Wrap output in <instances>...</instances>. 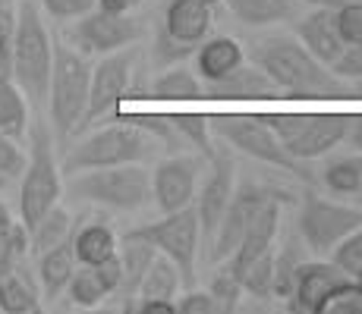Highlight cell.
<instances>
[{"mask_svg":"<svg viewBox=\"0 0 362 314\" xmlns=\"http://www.w3.org/2000/svg\"><path fill=\"white\" fill-rule=\"evenodd\" d=\"M249 60L264 69L284 97H353L362 95L331 66L315 60L293 35H268L249 47Z\"/></svg>","mask_w":362,"mask_h":314,"instance_id":"obj_1","label":"cell"},{"mask_svg":"<svg viewBox=\"0 0 362 314\" xmlns=\"http://www.w3.org/2000/svg\"><path fill=\"white\" fill-rule=\"evenodd\" d=\"M10 69L13 79L19 82V88L29 97V104L38 107V114H45L54 69V38L45 25L41 4H35V0H19L16 6L10 41Z\"/></svg>","mask_w":362,"mask_h":314,"instance_id":"obj_2","label":"cell"},{"mask_svg":"<svg viewBox=\"0 0 362 314\" xmlns=\"http://www.w3.org/2000/svg\"><path fill=\"white\" fill-rule=\"evenodd\" d=\"M161 151H164L161 138L127 116V120H114L110 126H104V129H95L76 148H69L64 160H60V170H64V176H69V173L95 170V167L148 164Z\"/></svg>","mask_w":362,"mask_h":314,"instance_id":"obj_3","label":"cell"},{"mask_svg":"<svg viewBox=\"0 0 362 314\" xmlns=\"http://www.w3.org/2000/svg\"><path fill=\"white\" fill-rule=\"evenodd\" d=\"M64 195V170L54 155V129L47 123V114H38L29 123V151H25L23 186H19L16 211L25 227H32L38 217H45Z\"/></svg>","mask_w":362,"mask_h":314,"instance_id":"obj_4","label":"cell"},{"mask_svg":"<svg viewBox=\"0 0 362 314\" xmlns=\"http://www.w3.org/2000/svg\"><path fill=\"white\" fill-rule=\"evenodd\" d=\"M64 192L73 201L110 207V211H142L151 201V170L145 164H117L69 173Z\"/></svg>","mask_w":362,"mask_h":314,"instance_id":"obj_5","label":"cell"},{"mask_svg":"<svg viewBox=\"0 0 362 314\" xmlns=\"http://www.w3.org/2000/svg\"><path fill=\"white\" fill-rule=\"evenodd\" d=\"M88 88H92V60L73 44H57L54 41V69H51V88H47V110L51 116L54 138L66 142L73 132H79L82 114L88 104Z\"/></svg>","mask_w":362,"mask_h":314,"instance_id":"obj_6","label":"cell"},{"mask_svg":"<svg viewBox=\"0 0 362 314\" xmlns=\"http://www.w3.org/2000/svg\"><path fill=\"white\" fill-rule=\"evenodd\" d=\"M264 126L281 138L296 160H315L331 155L350 135L353 116L344 114H259Z\"/></svg>","mask_w":362,"mask_h":314,"instance_id":"obj_7","label":"cell"},{"mask_svg":"<svg viewBox=\"0 0 362 314\" xmlns=\"http://www.w3.org/2000/svg\"><path fill=\"white\" fill-rule=\"evenodd\" d=\"M353 229H362V205H344V201H334L312 188L299 195L296 233L312 255H331V248Z\"/></svg>","mask_w":362,"mask_h":314,"instance_id":"obj_8","label":"cell"},{"mask_svg":"<svg viewBox=\"0 0 362 314\" xmlns=\"http://www.w3.org/2000/svg\"><path fill=\"white\" fill-rule=\"evenodd\" d=\"M211 132L224 145L243 151L246 157L262 160V164L277 167V170H287V173H296V176L312 179V173L303 167V160H296L287 148H284L281 138L264 126L262 116H255V114H221V116H211Z\"/></svg>","mask_w":362,"mask_h":314,"instance_id":"obj_9","label":"cell"},{"mask_svg":"<svg viewBox=\"0 0 362 314\" xmlns=\"http://www.w3.org/2000/svg\"><path fill=\"white\" fill-rule=\"evenodd\" d=\"M127 236L145 239L155 251H161L164 258H170V261L180 267V274H183L186 286L196 283V264H199V251H202V233H199L196 205L164 214L161 220L129 229Z\"/></svg>","mask_w":362,"mask_h":314,"instance_id":"obj_10","label":"cell"},{"mask_svg":"<svg viewBox=\"0 0 362 314\" xmlns=\"http://www.w3.org/2000/svg\"><path fill=\"white\" fill-rule=\"evenodd\" d=\"M132 69H136V51L132 47L104 54L98 63H92V88H88V104L86 114H82L79 132L92 129V126L117 114V107L132 92V82H136Z\"/></svg>","mask_w":362,"mask_h":314,"instance_id":"obj_11","label":"cell"},{"mask_svg":"<svg viewBox=\"0 0 362 314\" xmlns=\"http://www.w3.org/2000/svg\"><path fill=\"white\" fill-rule=\"evenodd\" d=\"M142 38V23L129 13H104V10H88L86 16L73 19L69 29V41L76 51H82L86 57H104V54L123 51L132 47Z\"/></svg>","mask_w":362,"mask_h":314,"instance_id":"obj_12","label":"cell"},{"mask_svg":"<svg viewBox=\"0 0 362 314\" xmlns=\"http://www.w3.org/2000/svg\"><path fill=\"white\" fill-rule=\"evenodd\" d=\"M236 188V160L227 148H214V155L208 157V176L199 183L196 192V214H199V233H202V251H208L214 233L221 227L227 205L233 198Z\"/></svg>","mask_w":362,"mask_h":314,"instance_id":"obj_13","label":"cell"},{"mask_svg":"<svg viewBox=\"0 0 362 314\" xmlns=\"http://www.w3.org/2000/svg\"><path fill=\"white\" fill-rule=\"evenodd\" d=\"M268 198H281V192L264 186V183H255V179L252 183H236L230 205H227L218 233H214L211 246H208V261L224 264L227 258L233 255L236 246H240V239H243V233H246V227L252 223L255 211H259Z\"/></svg>","mask_w":362,"mask_h":314,"instance_id":"obj_14","label":"cell"},{"mask_svg":"<svg viewBox=\"0 0 362 314\" xmlns=\"http://www.w3.org/2000/svg\"><path fill=\"white\" fill-rule=\"evenodd\" d=\"M353 286V277H346L334 261H309L296 270V283L287 296V311L293 314H328V305L344 289Z\"/></svg>","mask_w":362,"mask_h":314,"instance_id":"obj_15","label":"cell"},{"mask_svg":"<svg viewBox=\"0 0 362 314\" xmlns=\"http://www.w3.org/2000/svg\"><path fill=\"white\" fill-rule=\"evenodd\" d=\"M202 160L196 155H170L151 170V201L161 214L189 207L199 192Z\"/></svg>","mask_w":362,"mask_h":314,"instance_id":"obj_16","label":"cell"},{"mask_svg":"<svg viewBox=\"0 0 362 314\" xmlns=\"http://www.w3.org/2000/svg\"><path fill=\"white\" fill-rule=\"evenodd\" d=\"M211 25H214V13L208 4H202V0H170L161 13L158 29L170 41H177V44L189 47L196 54V47L211 35Z\"/></svg>","mask_w":362,"mask_h":314,"instance_id":"obj_17","label":"cell"},{"mask_svg":"<svg viewBox=\"0 0 362 314\" xmlns=\"http://www.w3.org/2000/svg\"><path fill=\"white\" fill-rule=\"evenodd\" d=\"M277 229H281V198H268L259 211H255L252 223H249L246 233H243L240 246H236V251L227 258L224 264L240 277L243 270H246V264H252L259 255L274 248Z\"/></svg>","mask_w":362,"mask_h":314,"instance_id":"obj_18","label":"cell"},{"mask_svg":"<svg viewBox=\"0 0 362 314\" xmlns=\"http://www.w3.org/2000/svg\"><path fill=\"white\" fill-rule=\"evenodd\" d=\"M293 38L315 60H322L325 66H331L346 47L344 38H340V32H337V23H334V10H328V6H315L309 16L296 19Z\"/></svg>","mask_w":362,"mask_h":314,"instance_id":"obj_19","label":"cell"},{"mask_svg":"<svg viewBox=\"0 0 362 314\" xmlns=\"http://www.w3.org/2000/svg\"><path fill=\"white\" fill-rule=\"evenodd\" d=\"M205 97H211V101H259V97H284V95L264 76V69H259L249 60L240 69H233L230 76H224V79L205 82Z\"/></svg>","mask_w":362,"mask_h":314,"instance_id":"obj_20","label":"cell"},{"mask_svg":"<svg viewBox=\"0 0 362 314\" xmlns=\"http://www.w3.org/2000/svg\"><path fill=\"white\" fill-rule=\"evenodd\" d=\"M192 60H196V73L202 82H218L246 63V47L236 38L218 35V38L202 41L196 47V54H192Z\"/></svg>","mask_w":362,"mask_h":314,"instance_id":"obj_21","label":"cell"},{"mask_svg":"<svg viewBox=\"0 0 362 314\" xmlns=\"http://www.w3.org/2000/svg\"><path fill=\"white\" fill-rule=\"evenodd\" d=\"M38 277L29 270V264H19L10 274L0 277V311L4 314H38L45 308Z\"/></svg>","mask_w":362,"mask_h":314,"instance_id":"obj_22","label":"cell"},{"mask_svg":"<svg viewBox=\"0 0 362 314\" xmlns=\"http://www.w3.org/2000/svg\"><path fill=\"white\" fill-rule=\"evenodd\" d=\"M76 251H73V236H69L66 242H60V246L47 248L38 255V264H35V277H38V286H41V296L47 298V302H54V298L60 296V292L66 289L69 277H73L76 270Z\"/></svg>","mask_w":362,"mask_h":314,"instance_id":"obj_23","label":"cell"},{"mask_svg":"<svg viewBox=\"0 0 362 314\" xmlns=\"http://www.w3.org/2000/svg\"><path fill=\"white\" fill-rule=\"evenodd\" d=\"M155 255H158V251L151 248L145 239L123 236V242H120V270H123V277H120V289H117V296H120L123 302H129L127 311L132 308V302H136L139 286H142L145 274H148Z\"/></svg>","mask_w":362,"mask_h":314,"instance_id":"obj_24","label":"cell"},{"mask_svg":"<svg viewBox=\"0 0 362 314\" xmlns=\"http://www.w3.org/2000/svg\"><path fill=\"white\" fill-rule=\"evenodd\" d=\"M29 97L19 88V82L13 79L10 69H0V132L23 142L29 135Z\"/></svg>","mask_w":362,"mask_h":314,"instance_id":"obj_25","label":"cell"},{"mask_svg":"<svg viewBox=\"0 0 362 314\" xmlns=\"http://www.w3.org/2000/svg\"><path fill=\"white\" fill-rule=\"evenodd\" d=\"M145 95L158 101H199L205 97V82L199 79L196 69L173 63V66H164V73L145 88Z\"/></svg>","mask_w":362,"mask_h":314,"instance_id":"obj_26","label":"cell"},{"mask_svg":"<svg viewBox=\"0 0 362 314\" xmlns=\"http://www.w3.org/2000/svg\"><path fill=\"white\" fill-rule=\"evenodd\" d=\"M73 251L79 264H98L120 251V236L101 220H92L73 233Z\"/></svg>","mask_w":362,"mask_h":314,"instance_id":"obj_27","label":"cell"},{"mask_svg":"<svg viewBox=\"0 0 362 314\" xmlns=\"http://www.w3.org/2000/svg\"><path fill=\"white\" fill-rule=\"evenodd\" d=\"M224 4L230 6L236 23L259 29V25H281L293 19L299 0H224Z\"/></svg>","mask_w":362,"mask_h":314,"instance_id":"obj_28","label":"cell"},{"mask_svg":"<svg viewBox=\"0 0 362 314\" xmlns=\"http://www.w3.org/2000/svg\"><path fill=\"white\" fill-rule=\"evenodd\" d=\"M29 261V227L0 201V277Z\"/></svg>","mask_w":362,"mask_h":314,"instance_id":"obj_29","label":"cell"},{"mask_svg":"<svg viewBox=\"0 0 362 314\" xmlns=\"http://www.w3.org/2000/svg\"><path fill=\"white\" fill-rule=\"evenodd\" d=\"M325 192L334 198H356L359 186H362V155H344V157H331L325 164V170L318 173Z\"/></svg>","mask_w":362,"mask_h":314,"instance_id":"obj_30","label":"cell"},{"mask_svg":"<svg viewBox=\"0 0 362 314\" xmlns=\"http://www.w3.org/2000/svg\"><path fill=\"white\" fill-rule=\"evenodd\" d=\"M69 236H73V220H69L66 207H60V201H57L45 217H38L29 227V251L38 258L41 251L60 246V242H66Z\"/></svg>","mask_w":362,"mask_h":314,"instance_id":"obj_31","label":"cell"},{"mask_svg":"<svg viewBox=\"0 0 362 314\" xmlns=\"http://www.w3.org/2000/svg\"><path fill=\"white\" fill-rule=\"evenodd\" d=\"M64 292L76 308H98L101 302H107V298L114 296L110 286L104 283L101 274L95 270V264H76V270H73V277H69Z\"/></svg>","mask_w":362,"mask_h":314,"instance_id":"obj_32","label":"cell"},{"mask_svg":"<svg viewBox=\"0 0 362 314\" xmlns=\"http://www.w3.org/2000/svg\"><path fill=\"white\" fill-rule=\"evenodd\" d=\"M180 286H183L180 267L170 261V258H164L161 251H158L155 261H151V267H148V274H145L142 286H139L136 298H170V302H177Z\"/></svg>","mask_w":362,"mask_h":314,"instance_id":"obj_33","label":"cell"},{"mask_svg":"<svg viewBox=\"0 0 362 314\" xmlns=\"http://www.w3.org/2000/svg\"><path fill=\"white\" fill-rule=\"evenodd\" d=\"M305 251L309 248H305V242L299 239V233L281 251H274V280H271L274 298H284V302H287L290 289H293V283H296V270L303 267V261H305Z\"/></svg>","mask_w":362,"mask_h":314,"instance_id":"obj_34","label":"cell"},{"mask_svg":"<svg viewBox=\"0 0 362 314\" xmlns=\"http://www.w3.org/2000/svg\"><path fill=\"white\" fill-rule=\"evenodd\" d=\"M271 280H274V248L259 255L252 264H246V270L240 274L243 292H249V296H255V298H274Z\"/></svg>","mask_w":362,"mask_h":314,"instance_id":"obj_35","label":"cell"},{"mask_svg":"<svg viewBox=\"0 0 362 314\" xmlns=\"http://www.w3.org/2000/svg\"><path fill=\"white\" fill-rule=\"evenodd\" d=\"M208 292L214 296V302H218V311H221V314L236 311V302H240V298L246 296V292H243L240 277H236L233 270L227 267V264L211 277V286H208Z\"/></svg>","mask_w":362,"mask_h":314,"instance_id":"obj_36","label":"cell"},{"mask_svg":"<svg viewBox=\"0 0 362 314\" xmlns=\"http://www.w3.org/2000/svg\"><path fill=\"white\" fill-rule=\"evenodd\" d=\"M331 261L337 264L346 277L359 274L362 270V229H353L350 236H344V239L331 248Z\"/></svg>","mask_w":362,"mask_h":314,"instance_id":"obj_37","label":"cell"},{"mask_svg":"<svg viewBox=\"0 0 362 314\" xmlns=\"http://www.w3.org/2000/svg\"><path fill=\"white\" fill-rule=\"evenodd\" d=\"M334 23L344 44H362V0H346L334 10Z\"/></svg>","mask_w":362,"mask_h":314,"instance_id":"obj_38","label":"cell"},{"mask_svg":"<svg viewBox=\"0 0 362 314\" xmlns=\"http://www.w3.org/2000/svg\"><path fill=\"white\" fill-rule=\"evenodd\" d=\"M25 170V151H23V142L6 132H0V173H6L10 179L23 176Z\"/></svg>","mask_w":362,"mask_h":314,"instance_id":"obj_39","label":"cell"},{"mask_svg":"<svg viewBox=\"0 0 362 314\" xmlns=\"http://www.w3.org/2000/svg\"><path fill=\"white\" fill-rule=\"evenodd\" d=\"M41 10L60 23H73V19L86 16L88 10H95V0H41Z\"/></svg>","mask_w":362,"mask_h":314,"instance_id":"obj_40","label":"cell"},{"mask_svg":"<svg viewBox=\"0 0 362 314\" xmlns=\"http://www.w3.org/2000/svg\"><path fill=\"white\" fill-rule=\"evenodd\" d=\"M177 314H221V311L208 289H186L183 296H177Z\"/></svg>","mask_w":362,"mask_h":314,"instance_id":"obj_41","label":"cell"},{"mask_svg":"<svg viewBox=\"0 0 362 314\" xmlns=\"http://www.w3.org/2000/svg\"><path fill=\"white\" fill-rule=\"evenodd\" d=\"M331 69L346 82H362V44H346L344 54L331 63Z\"/></svg>","mask_w":362,"mask_h":314,"instance_id":"obj_42","label":"cell"},{"mask_svg":"<svg viewBox=\"0 0 362 314\" xmlns=\"http://www.w3.org/2000/svg\"><path fill=\"white\" fill-rule=\"evenodd\" d=\"M328 314H362V292L356 286L344 289L337 298L328 305Z\"/></svg>","mask_w":362,"mask_h":314,"instance_id":"obj_43","label":"cell"},{"mask_svg":"<svg viewBox=\"0 0 362 314\" xmlns=\"http://www.w3.org/2000/svg\"><path fill=\"white\" fill-rule=\"evenodd\" d=\"M13 19H16V13H6L0 10V69H10V41H13ZM13 73V69H10Z\"/></svg>","mask_w":362,"mask_h":314,"instance_id":"obj_44","label":"cell"},{"mask_svg":"<svg viewBox=\"0 0 362 314\" xmlns=\"http://www.w3.org/2000/svg\"><path fill=\"white\" fill-rule=\"evenodd\" d=\"M129 311H136V314H177V302H170V298H136V305H132Z\"/></svg>","mask_w":362,"mask_h":314,"instance_id":"obj_45","label":"cell"},{"mask_svg":"<svg viewBox=\"0 0 362 314\" xmlns=\"http://www.w3.org/2000/svg\"><path fill=\"white\" fill-rule=\"evenodd\" d=\"M95 6L104 13H129L136 6V0H95Z\"/></svg>","mask_w":362,"mask_h":314,"instance_id":"obj_46","label":"cell"},{"mask_svg":"<svg viewBox=\"0 0 362 314\" xmlns=\"http://www.w3.org/2000/svg\"><path fill=\"white\" fill-rule=\"evenodd\" d=\"M346 142H353V148L362 155V116H353L350 123V135H346Z\"/></svg>","mask_w":362,"mask_h":314,"instance_id":"obj_47","label":"cell"},{"mask_svg":"<svg viewBox=\"0 0 362 314\" xmlns=\"http://www.w3.org/2000/svg\"><path fill=\"white\" fill-rule=\"evenodd\" d=\"M299 4H309V6H328V10H337L340 4H346V0H299Z\"/></svg>","mask_w":362,"mask_h":314,"instance_id":"obj_48","label":"cell"},{"mask_svg":"<svg viewBox=\"0 0 362 314\" xmlns=\"http://www.w3.org/2000/svg\"><path fill=\"white\" fill-rule=\"evenodd\" d=\"M10 183H13V179H10V176H6V173H0V192H4V188H6V186H10Z\"/></svg>","mask_w":362,"mask_h":314,"instance_id":"obj_49","label":"cell"},{"mask_svg":"<svg viewBox=\"0 0 362 314\" xmlns=\"http://www.w3.org/2000/svg\"><path fill=\"white\" fill-rule=\"evenodd\" d=\"M353 286H356V289L362 292V270H359V274H356V277H353Z\"/></svg>","mask_w":362,"mask_h":314,"instance_id":"obj_50","label":"cell"},{"mask_svg":"<svg viewBox=\"0 0 362 314\" xmlns=\"http://www.w3.org/2000/svg\"><path fill=\"white\" fill-rule=\"evenodd\" d=\"M356 205H362V186H359V192H356Z\"/></svg>","mask_w":362,"mask_h":314,"instance_id":"obj_51","label":"cell"},{"mask_svg":"<svg viewBox=\"0 0 362 314\" xmlns=\"http://www.w3.org/2000/svg\"><path fill=\"white\" fill-rule=\"evenodd\" d=\"M202 4H208V6H214V4H221V0H202Z\"/></svg>","mask_w":362,"mask_h":314,"instance_id":"obj_52","label":"cell"},{"mask_svg":"<svg viewBox=\"0 0 362 314\" xmlns=\"http://www.w3.org/2000/svg\"><path fill=\"white\" fill-rule=\"evenodd\" d=\"M136 4H142V0H136Z\"/></svg>","mask_w":362,"mask_h":314,"instance_id":"obj_53","label":"cell"}]
</instances>
